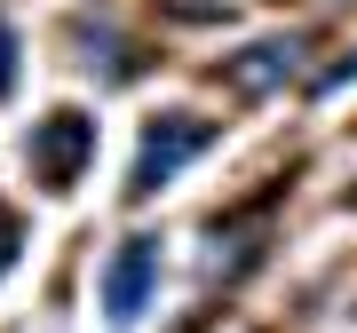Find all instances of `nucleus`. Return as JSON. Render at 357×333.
I'll list each match as a JSON object with an SVG mask.
<instances>
[{"instance_id":"f257e3e1","label":"nucleus","mask_w":357,"mask_h":333,"mask_svg":"<svg viewBox=\"0 0 357 333\" xmlns=\"http://www.w3.org/2000/svg\"><path fill=\"white\" fill-rule=\"evenodd\" d=\"M206 143H215V119H206V111H151V119H143L135 175H128V199H151L159 183H175Z\"/></svg>"},{"instance_id":"f03ea898","label":"nucleus","mask_w":357,"mask_h":333,"mask_svg":"<svg viewBox=\"0 0 357 333\" xmlns=\"http://www.w3.org/2000/svg\"><path fill=\"white\" fill-rule=\"evenodd\" d=\"M88 159H96V119H88V111H48V119L32 127L24 166H32V183H40V191H72Z\"/></svg>"},{"instance_id":"7ed1b4c3","label":"nucleus","mask_w":357,"mask_h":333,"mask_svg":"<svg viewBox=\"0 0 357 333\" xmlns=\"http://www.w3.org/2000/svg\"><path fill=\"white\" fill-rule=\"evenodd\" d=\"M151 294H159V238L135 231V238H119L112 270H103V318L128 333V325L143 318V302H151Z\"/></svg>"},{"instance_id":"20e7f679","label":"nucleus","mask_w":357,"mask_h":333,"mask_svg":"<svg viewBox=\"0 0 357 333\" xmlns=\"http://www.w3.org/2000/svg\"><path fill=\"white\" fill-rule=\"evenodd\" d=\"M302 56H310V40H262V48H246V56H230V79L238 88H278V79L302 72Z\"/></svg>"},{"instance_id":"39448f33","label":"nucleus","mask_w":357,"mask_h":333,"mask_svg":"<svg viewBox=\"0 0 357 333\" xmlns=\"http://www.w3.org/2000/svg\"><path fill=\"white\" fill-rule=\"evenodd\" d=\"M16 254H24V215H16L8 199H0V278L16 270Z\"/></svg>"},{"instance_id":"423d86ee","label":"nucleus","mask_w":357,"mask_h":333,"mask_svg":"<svg viewBox=\"0 0 357 333\" xmlns=\"http://www.w3.org/2000/svg\"><path fill=\"white\" fill-rule=\"evenodd\" d=\"M16 95V24L0 16V103Z\"/></svg>"}]
</instances>
